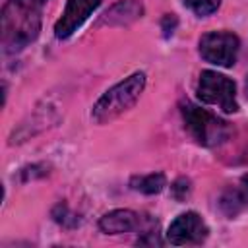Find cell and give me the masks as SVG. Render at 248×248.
Here are the masks:
<instances>
[{
  "label": "cell",
  "mask_w": 248,
  "mask_h": 248,
  "mask_svg": "<svg viewBox=\"0 0 248 248\" xmlns=\"http://www.w3.org/2000/svg\"><path fill=\"white\" fill-rule=\"evenodd\" d=\"M41 8L37 0H8L0 16L2 46L6 52H16L37 39L41 31Z\"/></svg>",
  "instance_id": "cell-1"
},
{
  "label": "cell",
  "mask_w": 248,
  "mask_h": 248,
  "mask_svg": "<svg viewBox=\"0 0 248 248\" xmlns=\"http://www.w3.org/2000/svg\"><path fill=\"white\" fill-rule=\"evenodd\" d=\"M143 87H145L143 72H136V74L128 76L126 79H122L120 83H116L114 87H110L108 91L103 93V97L95 103V107L91 110V118L97 124L114 120L116 116H120L122 112H126L128 108H132L136 105V101L143 93Z\"/></svg>",
  "instance_id": "cell-2"
},
{
  "label": "cell",
  "mask_w": 248,
  "mask_h": 248,
  "mask_svg": "<svg viewBox=\"0 0 248 248\" xmlns=\"http://www.w3.org/2000/svg\"><path fill=\"white\" fill-rule=\"evenodd\" d=\"M182 116H184V124H186L188 132L202 145L213 147V145L223 143L229 138L231 130H229L227 122L213 116L205 108H200L192 103H184L182 105Z\"/></svg>",
  "instance_id": "cell-3"
},
{
  "label": "cell",
  "mask_w": 248,
  "mask_h": 248,
  "mask_svg": "<svg viewBox=\"0 0 248 248\" xmlns=\"http://www.w3.org/2000/svg\"><path fill=\"white\" fill-rule=\"evenodd\" d=\"M198 97L205 105H217L225 112H236L238 103H236V85L231 78L213 72V70H203L198 81Z\"/></svg>",
  "instance_id": "cell-4"
},
{
  "label": "cell",
  "mask_w": 248,
  "mask_h": 248,
  "mask_svg": "<svg viewBox=\"0 0 248 248\" xmlns=\"http://www.w3.org/2000/svg\"><path fill=\"white\" fill-rule=\"evenodd\" d=\"M240 41L234 33L229 31H211L200 39V54L205 62L231 68L236 62Z\"/></svg>",
  "instance_id": "cell-5"
},
{
  "label": "cell",
  "mask_w": 248,
  "mask_h": 248,
  "mask_svg": "<svg viewBox=\"0 0 248 248\" xmlns=\"http://www.w3.org/2000/svg\"><path fill=\"white\" fill-rule=\"evenodd\" d=\"M207 236V225L203 219L194 213L186 211L180 213L169 227L167 231V240L174 246H184V244H198Z\"/></svg>",
  "instance_id": "cell-6"
},
{
  "label": "cell",
  "mask_w": 248,
  "mask_h": 248,
  "mask_svg": "<svg viewBox=\"0 0 248 248\" xmlns=\"http://www.w3.org/2000/svg\"><path fill=\"white\" fill-rule=\"evenodd\" d=\"M99 4L101 0H68L60 19L54 25V35L58 39H68L99 8Z\"/></svg>",
  "instance_id": "cell-7"
},
{
  "label": "cell",
  "mask_w": 248,
  "mask_h": 248,
  "mask_svg": "<svg viewBox=\"0 0 248 248\" xmlns=\"http://www.w3.org/2000/svg\"><path fill=\"white\" fill-rule=\"evenodd\" d=\"M140 215L132 209H114L108 211L101 217L99 229L107 234H120V232H130L140 227Z\"/></svg>",
  "instance_id": "cell-8"
},
{
  "label": "cell",
  "mask_w": 248,
  "mask_h": 248,
  "mask_svg": "<svg viewBox=\"0 0 248 248\" xmlns=\"http://www.w3.org/2000/svg\"><path fill=\"white\" fill-rule=\"evenodd\" d=\"M143 14V6L138 0H120L116 2L99 21L101 25H128L140 19Z\"/></svg>",
  "instance_id": "cell-9"
},
{
  "label": "cell",
  "mask_w": 248,
  "mask_h": 248,
  "mask_svg": "<svg viewBox=\"0 0 248 248\" xmlns=\"http://www.w3.org/2000/svg\"><path fill=\"white\" fill-rule=\"evenodd\" d=\"M132 184L136 190H140L143 194H159L165 188V174L163 172H151V174L134 178Z\"/></svg>",
  "instance_id": "cell-10"
},
{
  "label": "cell",
  "mask_w": 248,
  "mask_h": 248,
  "mask_svg": "<svg viewBox=\"0 0 248 248\" xmlns=\"http://www.w3.org/2000/svg\"><path fill=\"white\" fill-rule=\"evenodd\" d=\"M184 4L196 16H209V14H213L219 8L221 0H184Z\"/></svg>",
  "instance_id": "cell-11"
},
{
  "label": "cell",
  "mask_w": 248,
  "mask_h": 248,
  "mask_svg": "<svg viewBox=\"0 0 248 248\" xmlns=\"http://www.w3.org/2000/svg\"><path fill=\"white\" fill-rule=\"evenodd\" d=\"M221 205H223V209H225V213H227L229 217H234V215L240 211V207L244 205V202H242L238 190H234V192H229V194L223 196Z\"/></svg>",
  "instance_id": "cell-12"
},
{
  "label": "cell",
  "mask_w": 248,
  "mask_h": 248,
  "mask_svg": "<svg viewBox=\"0 0 248 248\" xmlns=\"http://www.w3.org/2000/svg\"><path fill=\"white\" fill-rule=\"evenodd\" d=\"M188 194H190V182H188L186 178L176 180L174 186H172V196H174L176 200H184Z\"/></svg>",
  "instance_id": "cell-13"
},
{
  "label": "cell",
  "mask_w": 248,
  "mask_h": 248,
  "mask_svg": "<svg viewBox=\"0 0 248 248\" xmlns=\"http://www.w3.org/2000/svg\"><path fill=\"white\" fill-rule=\"evenodd\" d=\"M174 27H176V17H174L172 14H167V16L163 17V21H161V29L165 31V37L172 35Z\"/></svg>",
  "instance_id": "cell-14"
},
{
  "label": "cell",
  "mask_w": 248,
  "mask_h": 248,
  "mask_svg": "<svg viewBox=\"0 0 248 248\" xmlns=\"http://www.w3.org/2000/svg\"><path fill=\"white\" fill-rule=\"evenodd\" d=\"M238 194L242 198L244 203H248V174H244L240 178V184H238Z\"/></svg>",
  "instance_id": "cell-15"
},
{
  "label": "cell",
  "mask_w": 248,
  "mask_h": 248,
  "mask_svg": "<svg viewBox=\"0 0 248 248\" xmlns=\"http://www.w3.org/2000/svg\"><path fill=\"white\" fill-rule=\"evenodd\" d=\"M246 97H248V78H246Z\"/></svg>",
  "instance_id": "cell-16"
},
{
  "label": "cell",
  "mask_w": 248,
  "mask_h": 248,
  "mask_svg": "<svg viewBox=\"0 0 248 248\" xmlns=\"http://www.w3.org/2000/svg\"><path fill=\"white\" fill-rule=\"evenodd\" d=\"M37 2H41V4H45V2H46V0H37Z\"/></svg>",
  "instance_id": "cell-17"
}]
</instances>
